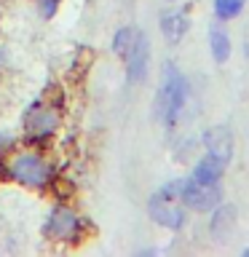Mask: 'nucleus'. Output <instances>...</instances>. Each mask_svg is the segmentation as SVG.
<instances>
[{"mask_svg": "<svg viewBox=\"0 0 249 257\" xmlns=\"http://www.w3.org/2000/svg\"><path fill=\"white\" fill-rule=\"evenodd\" d=\"M123 59H126L129 80H132V83H140V80L148 75V59H150V43H148V38H145V32L134 30V38L126 48Z\"/></svg>", "mask_w": 249, "mask_h": 257, "instance_id": "nucleus-5", "label": "nucleus"}, {"mask_svg": "<svg viewBox=\"0 0 249 257\" xmlns=\"http://www.w3.org/2000/svg\"><path fill=\"white\" fill-rule=\"evenodd\" d=\"M59 126V110L51 107V104L35 102L24 115V128L27 134H51Z\"/></svg>", "mask_w": 249, "mask_h": 257, "instance_id": "nucleus-7", "label": "nucleus"}, {"mask_svg": "<svg viewBox=\"0 0 249 257\" xmlns=\"http://www.w3.org/2000/svg\"><path fill=\"white\" fill-rule=\"evenodd\" d=\"M246 0H214V14L217 19H233V16L241 14Z\"/></svg>", "mask_w": 249, "mask_h": 257, "instance_id": "nucleus-13", "label": "nucleus"}, {"mask_svg": "<svg viewBox=\"0 0 249 257\" xmlns=\"http://www.w3.org/2000/svg\"><path fill=\"white\" fill-rule=\"evenodd\" d=\"M222 172H225V164L222 161H217L214 156H206L196 164L193 169V177H198V180H206V182H220L222 180Z\"/></svg>", "mask_w": 249, "mask_h": 257, "instance_id": "nucleus-10", "label": "nucleus"}, {"mask_svg": "<svg viewBox=\"0 0 249 257\" xmlns=\"http://www.w3.org/2000/svg\"><path fill=\"white\" fill-rule=\"evenodd\" d=\"M233 222H236V209H233V206H220L212 214V233L217 238H225L230 233Z\"/></svg>", "mask_w": 249, "mask_h": 257, "instance_id": "nucleus-12", "label": "nucleus"}, {"mask_svg": "<svg viewBox=\"0 0 249 257\" xmlns=\"http://www.w3.org/2000/svg\"><path fill=\"white\" fill-rule=\"evenodd\" d=\"M132 38H134V27H123V30H118L115 43H112V48H115V54H118V56H123V54H126L129 43H132Z\"/></svg>", "mask_w": 249, "mask_h": 257, "instance_id": "nucleus-14", "label": "nucleus"}, {"mask_svg": "<svg viewBox=\"0 0 249 257\" xmlns=\"http://www.w3.org/2000/svg\"><path fill=\"white\" fill-rule=\"evenodd\" d=\"M8 174L27 188H46V182L51 180V169L38 153H16L8 164Z\"/></svg>", "mask_w": 249, "mask_h": 257, "instance_id": "nucleus-3", "label": "nucleus"}, {"mask_svg": "<svg viewBox=\"0 0 249 257\" xmlns=\"http://www.w3.org/2000/svg\"><path fill=\"white\" fill-rule=\"evenodd\" d=\"M185 102H188V80L177 70V64L166 62L164 80H161V91H158V115L164 120V126L177 123V118L185 110Z\"/></svg>", "mask_w": 249, "mask_h": 257, "instance_id": "nucleus-1", "label": "nucleus"}, {"mask_svg": "<svg viewBox=\"0 0 249 257\" xmlns=\"http://www.w3.org/2000/svg\"><path fill=\"white\" fill-rule=\"evenodd\" d=\"M209 48H212V56L217 64H225L230 59V38L222 27H212V32H209Z\"/></svg>", "mask_w": 249, "mask_h": 257, "instance_id": "nucleus-11", "label": "nucleus"}, {"mask_svg": "<svg viewBox=\"0 0 249 257\" xmlns=\"http://www.w3.org/2000/svg\"><path fill=\"white\" fill-rule=\"evenodd\" d=\"M220 196H222L220 182H206L193 174L188 180H182V204L193 212H212L220 204Z\"/></svg>", "mask_w": 249, "mask_h": 257, "instance_id": "nucleus-4", "label": "nucleus"}, {"mask_svg": "<svg viewBox=\"0 0 249 257\" xmlns=\"http://www.w3.org/2000/svg\"><path fill=\"white\" fill-rule=\"evenodd\" d=\"M204 145H206V153L209 156H214L217 161H222L225 166H228V161L233 156V137L225 126H214L209 128L204 134Z\"/></svg>", "mask_w": 249, "mask_h": 257, "instance_id": "nucleus-8", "label": "nucleus"}, {"mask_svg": "<svg viewBox=\"0 0 249 257\" xmlns=\"http://www.w3.org/2000/svg\"><path fill=\"white\" fill-rule=\"evenodd\" d=\"M43 16H54V11H56V0H43Z\"/></svg>", "mask_w": 249, "mask_h": 257, "instance_id": "nucleus-15", "label": "nucleus"}, {"mask_svg": "<svg viewBox=\"0 0 249 257\" xmlns=\"http://www.w3.org/2000/svg\"><path fill=\"white\" fill-rule=\"evenodd\" d=\"M150 217L169 230H177L185 225V204H182V180L164 185L150 198Z\"/></svg>", "mask_w": 249, "mask_h": 257, "instance_id": "nucleus-2", "label": "nucleus"}, {"mask_svg": "<svg viewBox=\"0 0 249 257\" xmlns=\"http://www.w3.org/2000/svg\"><path fill=\"white\" fill-rule=\"evenodd\" d=\"M78 230H80V220L67 206H56L46 222V236L56 241H72L78 236Z\"/></svg>", "mask_w": 249, "mask_h": 257, "instance_id": "nucleus-6", "label": "nucleus"}, {"mask_svg": "<svg viewBox=\"0 0 249 257\" xmlns=\"http://www.w3.org/2000/svg\"><path fill=\"white\" fill-rule=\"evenodd\" d=\"M188 16L182 11H169L161 16V32H164V38L169 43H180L185 38V32H188Z\"/></svg>", "mask_w": 249, "mask_h": 257, "instance_id": "nucleus-9", "label": "nucleus"}]
</instances>
